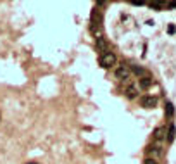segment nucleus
<instances>
[{"mask_svg":"<svg viewBox=\"0 0 176 164\" xmlns=\"http://www.w3.org/2000/svg\"><path fill=\"white\" fill-rule=\"evenodd\" d=\"M114 76H116L117 80H121V81H126L128 78H129V67H128L126 64H119L116 69H114Z\"/></svg>","mask_w":176,"mask_h":164,"instance_id":"nucleus-2","label":"nucleus"},{"mask_svg":"<svg viewBox=\"0 0 176 164\" xmlns=\"http://www.w3.org/2000/svg\"><path fill=\"white\" fill-rule=\"evenodd\" d=\"M137 93H138L137 86H135V85H131V83H128V88H126V92H124V95H126L128 99H135V97H137Z\"/></svg>","mask_w":176,"mask_h":164,"instance_id":"nucleus-7","label":"nucleus"},{"mask_svg":"<svg viewBox=\"0 0 176 164\" xmlns=\"http://www.w3.org/2000/svg\"><path fill=\"white\" fill-rule=\"evenodd\" d=\"M150 9H162V4H148Z\"/></svg>","mask_w":176,"mask_h":164,"instance_id":"nucleus-15","label":"nucleus"},{"mask_svg":"<svg viewBox=\"0 0 176 164\" xmlns=\"http://www.w3.org/2000/svg\"><path fill=\"white\" fill-rule=\"evenodd\" d=\"M29 164H38V163H29Z\"/></svg>","mask_w":176,"mask_h":164,"instance_id":"nucleus-17","label":"nucleus"},{"mask_svg":"<svg viewBox=\"0 0 176 164\" xmlns=\"http://www.w3.org/2000/svg\"><path fill=\"white\" fill-rule=\"evenodd\" d=\"M175 138H176V126L171 123L169 124V130H167V135H166V140L171 144V142H175Z\"/></svg>","mask_w":176,"mask_h":164,"instance_id":"nucleus-8","label":"nucleus"},{"mask_svg":"<svg viewBox=\"0 0 176 164\" xmlns=\"http://www.w3.org/2000/svg\"><path fill=\"white\" fill-rule=\"evenodd\" d=\"M166 138V130L161 126V128H156L154 130V140H164Z\"/></svg>","mask_w":176,"mask_h":164,"instance_id":"nucleus-9","label":"nucleus"},{"mask_svg":"<svg viewBox=\"0 0 176 164\" xmlns=\"http://www.w3.org/2000/svg\"><path fill=\"white\" fill-rule=\"evenodd\" d=\"M100 66L102 67H105V69H109V67H112L114 64H116V54L114 52H105V54H100Z\"/></svg>","mask_w":176,"mask_h":164,"instance_id":"nucleus-1","label":"nucleus"},{"mask_svg":"<svg viewBox=\"0 0 176 164\" xmlns=\"http://www.w3.org/2000/svg\"><path fill=\"white\" fill-rule=\"evenodd\" d=\"M167 33H169V35L176 33V26H175V24H169V26H167Z\"/></svg>","mask_w":176,"mask_h":164,"instance_id":"nucleus-14","label":"nucleus"},{"mask_svg":"<svg viewBox=\"0 0 176 164\" xmlns=\"http://www.w3.org/2000/svg\"><path fill=\"white\" fill-rule=\"evenodd\" d=\"M161 152H162V150H161L157 145H148V147H147V155L152 157V159H156L157 155H161Z\"/></svg>","mask_w":176,"mask_h":164,"instance_id":"nucleus-6","label":"nucleus"},{"mask_svg":"<svg viewBox=\"0 0 176 164\" xmlns=\"http://www.w3.org/2000/svg\"><path fill=\"white\" fill-rule=\"evenodd\" d=\"M150 85H152V80H150L148 76H145V78H140V88L147 90V88H148Z\"/></svg>","mask_w":176,"mask_h":164,"instance_id":"nucleus-11","label":"nucleus"},{"mask_svg":"<svg viewBox=\"0 0 176 164\" xmlns=\"http://www.w3.org/2000/svg\"><path fill=\"white\" fill-rule=\"evenodd\" d=\"M175 116V107H173V104L171 102H166V118H173Z\"/></svg>","mask_w":176,"mask_h":164,"instance_id":"nucleus-12","label":"nucleus"},{"mask_svg":"<svg viewBox=\"0 0 176 164\" xmlns=\"http://www.w3.org/2000/svg\"><path fill=\"white\" fill-rule=\"evenodd\" d=\"M140 104H142V107H145V109H154L157 105V97H154V95H143V97L140 99Z\"/></svg>","mask_w":176,"mask_h":164,"instance_id":"nucleus-3","label":"nucleus"},{"mask_svg":"<svg viewBox=\"0 0 176 164\" xmlns=\"http://www.w3.org/2000/svg\"><path fill=\"white\" fill-rule=\"evenodd\" d=\"M92 26H100L102 24V12L97 9L92 10V22H90Z\"/></svg>","mask_w":176,"mask_h":164,"instance_id":"nucleus-5","label":"nucleus"},{"mask_svg":"<svg viewBox=\"0 0 176 164\" xmlns=\"http://www.w3.org/2000/svg\"><path fill=\"white\" fill-rule=\"evenodd\" d=\"M95 47H97L98 52H102V54H105V52H109V43L107 40L102 36V38H97V41H95Z\"/></svg>","mask_w":176,"mask_h":164,"instance_id":"nucleus-4","label":"nucleus"},{"mask_svg":"<svg viewBox=\"0 0 176 164\" xmlns=\"http://www.w3.org/2000/svg\"><path fill=\"white\" fill-rule=\"evenodd\" d=\"M143 164H159V163H157V159H152V157H147L145 161H143Z\"/></svg>","mask_w":176,"mask_h":164,"instance_id":"nucleus-13","label":"nucleus"},{"mask_svg":"<svg viewBox=\"0 0 176 164\" xmlns=\"http://www.w3.org/2000/svg\"><path fill=\"white\" fill-rule=\"evenodd\" d=\"M131 71L135 73L137 76H142V78H145L147 76V71L142 67V66H131Z\"/></svg>","mask_w":176,"mask_h":164,"instance_id":"nucleus-10","label":"nucleus"},{"mask_svg":"<svg viewBox=\"0 0 176 164\" xmlns=\"http://www.w3.org/2000/svg\"><path fill=\"white\" fill-rule=\"evenodd\" d=\"M167 7H169V9H175V7H176V2H169V4H167Z\"/></svg>","mask_w":176,"mask_h":164,"instance_id":"nucleus-16","label":"nucleus"}]
</instances>
